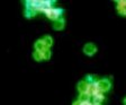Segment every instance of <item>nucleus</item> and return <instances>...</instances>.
Here are the masks:
<instances>
[{"instance_id":"f257e3e1","label":"nucleus","mask_w":126,"mask_h":105,"mask_svg":"<svg viewBox=\"0 0 126 105\" xmlns=\"http://www.w3.org/2000/svg\"><path fill=\"white\" fill-rule=\"evenodd\" d=\"M25 3V17L28 19L34 18L37 14H44L47 9L53 7L55 1L53 0H26Z\"/></svg>"},{"instance_id":"f03ea898","label":"nucleus","mask_w":126,"mask_h":105,"mask_svg":"<svg viewBox=\"0 0 126 105\" xmlns=\"http://www.w3.org/2000/svg\"><path fill=\"white\" fill-rule=\"evenodd\" d=\"M63 14H64V9H63V8L52 7V8H50V9H47V10L44 13V15L46 16L48 19L55 21H58V19L62 18Z\"/></svg>"},{"instance_id":"7ed1b4c3","label":"nucleus","mask_w":126,"mask_h":105,"mask_svg":"<svg viewBox=\"0 0 126 105\" xmlns=\"http://www.w3.org/2000/svg\"><path fill=\"white\" fill-rule=\"evenodd\" d=\"M98 87L101 93H107L110 90L111 88V83L108 78H102V79H99L98 80Z\"/></svg>"},{"instance_id":"20e7f679","label":"nucleus","mask_w":126,"mask_h":105,"mask_svg":"<svg viewBox=\"0 0 126 105\" xmlns=\"http://www.w3.org/2000/svg\"><path fill=\"white\" fill-rule=\"evenodd\" d=\"M96 52H97V46L94 43H87L83 46V53L88 57H92Z\"/></svg>"},{"instance_id":"39448f33","label":"nucleus","mask_w":126,"mask_h":105,"mask_svg":"<svg viewBox=\"0 0 126 105\" xmlns=\"http://www.w3.org/2000/svg\"><path fill=\"white\" fill-rule=\"evenodd\" d=\"M87 93H88L91 97H94V95L101 93L100 92V89H99V87H98V82L92 83V84H89V86H88V92Z\"/></svg>"},{"instance_id":"423d86ee","label":"nucleus","mask_w":126,"mask_h":105,"mask_svg":"<svg viewBox=\"0 0 126 105\" xmlns=\"http://www.w3.org/2000/svg\"><path fill=\"white\" fill-rule=\"evenodd\" d=\"M117 3V13L121 16H126V0H119V1H116Z\"/></svg>"},{"instance_id":"0eeeda50","label":"nucleus","mask_w":126,"mask_h":105,"mask_svg":"<svg viewBox=\"0 0 126 105\" xmlns=\"http://www.w3.org/2000/svg\"><path fill=\"white\" fill-rule=\"evenodd\" d=\"M64 27H65V19L63 17L53 23V29H55V31H62V29H64Z\"/></svg>"},{"instance_id":"6e6552de","label":"nucleus","mask_w":126,"mask_h":105,"mask_svg":"<svg viewBox=\"0 0 126 105\" xmlns=\"http://www.w3.org/2000/svg\"><path fill=\"white\" fill-rule=\"evenodd\" d=\"M88 86H89V84L86 80H80L78 83V85H77V89H78V92L80 94H83V93L88 92Z\"/></svg>"},{"instance_id":"1a4fd4ad","label":"nucleus","mask_w":126,"mask_h":105,"mask_svg":"<svg viewBox=\"0 0 126 105\" xmlns=\"http://www.w3.org/2000/svg\"><path fill=\"white\" fill-rule=\"evenodd\" d=\"M34 49H35V51H38V52H43L45 49H47L45 43H44V41H43V39L37 40L36 42L34 43Z\"/></svg>"},{"instance_id":"9d476101","label":"nucleus","mask_w":126,"mask_h":105,"mask_svg":"<svg viewBox=\"0 0 126 105\" xmlns=\"http://www.w3.org/2000/svg\"><path fill=\"white\" fill-rule=\"evenodd\" d=\"M91 98H92V103H94V104H101V103L106 100L104 93H99V94L94 95V97H91Z\"/></svg>"},{"instance_id":"9b49d317","label":"nucleus","mask_w":126,"mask_h":105,"mask_svg":"<svg viewBox=\"0 0 126 105\" xmlns=\"http://www.w3.org/2000/svg\"><path fill=\"white\" fill-rule=\"evenodd\" d=\"M91 100V96H90L88 93H83V94H80L78 97V101L81 103H87V102H90Z\"/></svg>"},{"instance_id":"f8f14e48","label":"nucleus","mask_w":126,"mask_h":105,"mask_svg":"<svg viewBox=\"0 0 126 105\" xmlns=\"http://www.w3.org/2000/svg\"><path fill=\"white\" fill-rule=\"evenodd\" d=\"M43 41H44V43H45L47 49L53 45V39H52V36H50V35H45V36L43 37Z\"/></svg>"},{"instance_id":"ddd939ff","label":"nucleus","mask_w":126,"mask_h":105,"mask_svg":"<svg viewBox=\"0 0 126 105\" xmlns=\"http://www.w3.org/2000/svg\"><path fill=\"white\" fill-rule=\"evenodd\" d=\"M84 80H86L88 84H92V83L98 82L99 79L97 78V76H94V75H87L86 78H84Z\"/></svg>"},{"instance_id":"4468645a","label":"nucleus","mask_w":126,"mask_h":105,"mask_svg":"<svg viewBox=\"0 0 126 105\" xmlns=\"http://www.w3.org/2000/svg\"><path fill=\"white\" fill-rule=\"evenodd\" d=\"M33 58H34V60L37 61V62H41V61H43V54H42V52L34 51V52H33Z\"/></svg>"},{"instance_id":"2eb2a0df","label":"nucleus","mask_w":126,"mask_h":105,"mask_svg":"<svg viewBox=\"0 0 126 105\" xmlns=\"http://www.w3.org/2000/svg\"><path fill=\"white\" fill-rule=\"evenodd\" d=\"M42 54H43V60H50L52 53H51L50 49H45V50L42 52Z\"/></svg>"},{"instance_id":"dca6fc26","label":"nucleus","mask_w":126,"mask_h":105,"mask_svg":"<svg viewBox=\"0 0 126 105\" xmlns=\"http://www.w3.org/2000/svg\"><path fill=\"white\" fill-rule=\"evenodd\" d=\"M72 105H81V102H79V101L77 100V101H74V102L72 103Z\"/></svg>"},{"instance_id":"f3484780","label":"nucleus","mask_w":126,"mask_h":105,"mask_svg":"<svg viewBox=\"0 0 126 105\" xmlns=\"http://www.w3.org/2000/svg\"><path fill=\"white\" fill-rule=\"evenodd\" d=\"M81 105H94L92 102H87V103H81Z\"/></svg>"},{"instance_id":"a211bd4d","label":"nucleus","mask_w":126,"mask_h":105,"mask_svg":"<svg viewBox=\"0 0 126 105\" xmlns=\"http://www.w3.org/2000/svg\"><path fill=\"white\" fill-rule=\"evenodd\" d=\"M123 104H124V105H126V97L124 98V101H123Z\"/></svg>"},{"instance_id":"6ab92c4d","label":"nucleus","mask_w":126,"mask_h":105,"mask_svg":"<svg viewBox=\"0 0 126 105\" xmlns=\"http://www.w3.org/2000/svg\"><path fill=\"white\" fill-rule=\"evenodd\" d=\"M94 105H101V104H94Z\"/></svg>"}]
</instances>
